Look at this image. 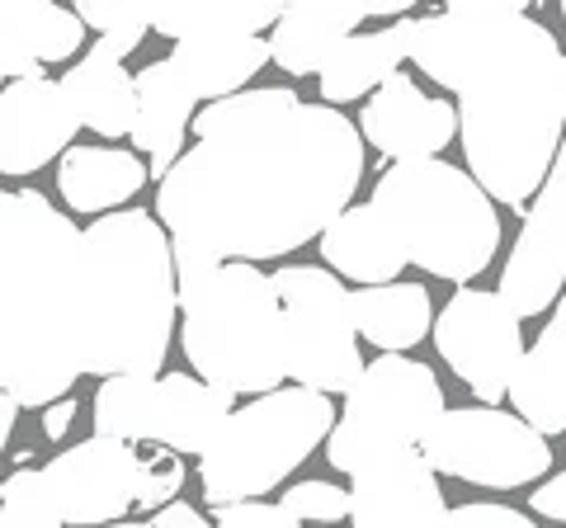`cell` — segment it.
I'll use <instances>...</instances> for the list:
<instances>
[{
	"instance_id": "37",
	"label": "cell",
	"mask_w": 566,
	"mask_h": 528,
	"mask_svg": "<svg viewBox=\"0 0 566 528\" xmlns=\"http://www.w3.org/2000/svg\"><path fill=\"white\" fill-rule=\"evenodd\" d=\"M528 505H534V515L553 519V524H566V472H557V477H547L534 496H528Z\"/></svg>"
},
{
	"instance_id": "26",
	"label": "cell",
	"mask_w": 566,
	"mask_h": 528,
	"mask_svg": "<svg viewBox=\"0 0 566 528\" xmlns=\"http://www.w3.org/2000/svg\"><path fill=\"white\" fill-rule=\"evenodd\" d=\"M62 91L76 109V123L99 137H128L137 118V85L123 62H104L95 52L71 66L62 76Z\"/></svg>"
},
{
	"instance_id": "3",
	"label": "cell",
	"mask_w": 566,
	"mask_h": 528,
	"mask_svg": "<svg viewBox=\"0 0 566 528\" xmlns=\"http://www.w3.org/2000/svg\"><path fill=\"white\" fill-rule=\"evenodd\" d=\"M85 378V241L39 189H0V392L52 406Z\"/></svg>"
},
{
	"instance_id": "29",
	"label": "cell",
	"mask_w": 566,
	"mask_h": 528,
	"mask_svg": "<svg viewBox=\"0 0 566 528\" xmlns=\"http://www.w3.org/2000/svg\"><path fill=\"white\" fill-rule=\"evenodd\" d=\"M0 528H66L48 496L43 467H14L0 482Z\"/></svg>"
},
{
	"instance_id": "14",
	"label": "cell",
	"mask_w": 566,
	"mask_h": 528,
	"mask_svg": "<svg viewBox=\"0 0 566 528\" xmlns=\"http://www.w3.org/2000/svg\"><path fill=\"white\" fill-rule=\"evenodd\" d=\"M349 528H449L444 486L420 448H382L349 472Z\"/></svg>"
},
{
	"instance_id": "10",
	"label": "cell",
	"mask_w": 566,
	"mask_h": 528,
	"mask_svg": "<svg viewBox=\"0 0 566 528\" xmlns=\"http://www.w3.org/2000/svg\"><path fill=\"white\" fill-rule=\"evenodd\" d=\"M279 311H283V355H289V382L307 392H349L364 373L359 336L349 316V288L322 264H289L270 274Z\"/></svg>"
},
{
	"instance_id": "42",
	"label": "cell",
	"mask_w": 566,
	"mask_h": 528,
	"mask_svg": "<svg viewBox=\"0 0 566 528\" xmlns=\"http://www.w3.org/2000/svg\"><path fill=\"white\" fill-rule=\"evenodd\" d=\"M0 91H6V76H0Z\"/></svg>"
},
{
	"instance_id": "27",
	"label": "cell",
	"mask_w": 566,
	"mask_h": 528,
	"mask_svg": "<svg viewBox=\"0 0 566 528\" xmlns=\"http://www.w3.org/2000/svg\"><path fill=\"white\" fill-rule=\"evenodd\" d=\"M85 43V24L76 10L66 6H43V0H24V6H0V47H14L33 57L39 66L48 62H71Z\"/></svg>"
},
{
	"instance_id": "32",
	"label": "cell",
	"mask_w": 566,
	"mask_h": 528,
	"mask_svg": "<svg viewBox=\"0 0 566 528\" xmlns=\"http://www.w3.org/2000/svg\"><path fill=\"white\" fill-rule=\"evenodd\" d=\"M449 528H538L528 515H520V509L510 505H491V500H468L449 509Z\"/></svg>"
},
{
	"instance_id": "1",
	"label": "cell",
	"mask_w": 566,
	"mask_h": 528,
	"mask_svg": "<svg viewBox=\"0 0 566 528\" xmlns=\"http://www.w3.org/2000/svg\"><path fill=\"white\" fill-rule=\"evenodd\" d=\"M189 128L199 142L156 189L175 284L218 264L303 251L359 193V128L331 104L297 99L289 85L203 104Z\"/></svg>"
},
{
	"instance_id": "7",
	"label": "cell",
	"mask_w": 566,
	"mask_h": 528,
	"mask_svg": "<svg viewBox=\"0 0 566 528\" xmlns=\"http://www.w3.org/2000/svg\"><path fill=\"white\" fill-rule=\"evenodd\" d=\"M335 406L331 397L307 387H279L270 397H255L222 420L212 444L199 457V482L212 509L251 505L270 496L283 477H293L297 463L331 439Z\"/></svg>"
},
{
	"instance_id": "30",
	"label": "cell",
	"mask_w": 566,
	"mask_h": 528,
	"mask_svg": "<svg viewBox=\"0 0 566 528\" xmlns=\"http://www.w3.org/2000/svg\"><path fill=\"white\" fill-rule=\"evenodd\" d=\"M279 509L307 528H335L349 515V490L335 482H297L293 490H283Z\"/></svg>"
},
{
	"instance_id": "28",
	"label": "cell",
	"mask_w": 566,
	"mask_h": 528,
	"mask_svg": "<svg viewBox=\"0 0 566 528\" xmlns=\"http://www.w3.org/2000/svg\"><path fill=\"white\" fill-rule=\"evenodd\" d=\"M142 14H147V29L166 33L175 43H189V39H227V33L260 39L264 29L279 24L283 6H142Z\"/></svg>"
},
{
	"instance_id": "17",
	"label": "cell",
	"mask_w": 566,
	"mask_h": 528,
	"mask_svg": "<svg viewBox=\"0 0 566 528\" xmlns=\"http://www.w3.org/2000/svg\"><path fill=\"white\" fill-rule=\"evenodd\" d=\"M137 85V118H133V147L142 156H151L147 175L156 180H166L170 166L185 156V133L193 123V109H199V99L185 85V76L175 72V62L161 57V62H147L142 72L133 76Z\"/></svg>"
},
{
	"instance_id": "18",
	"label": "cell",
	"mask_w": 566,
	"mask_h": 528,
	"mask_svg": "<svg viewBox=\"0 0 566 528\" xmlns=\"http://www.w3.org/2000/svg\"><path fill=\"white\" fill-rule=\"evenodd\" d=\"M322 260L335 278H349L359 288L397 284V274L406 270V251L397 232L382 222L374 203H349L322 232Z\"/></svg>"
},
{
	"instance_id": "4",
	"label": "cell",
	"mask_w": 566,
	"mask_h": 528,
	"mask_svg": "<svg viewBox=\"0 0 566 528\" xmlns=\"http://www.w3.org/2000/svg\"><path fill=\"white\" fill-rule=\"evenodd\" d=\"M85 241V378H156L180 316L170 236L142 208L104 213Z\"/></svg>"
},
{
	"instance_id": "34",
	"label": "cell",
	"mask_w": 566,
	"mask_h": 528,
	"mask_svg": "<svg viewBox=\"0 0 566 528\" xmlns=\"http://www.w3.org/2000/svg\"><path fill=\"white\" fill-rule=\"evenodd\" d=\"M76 20L95 33H114V29H128V24H142L147 14L142 6H99V0H81L76 6Z\"/></svg>"
},
{
	"instance_id": "8",
	"label": "cell",
	"mask_w": 566,
	"mask_h": 528,
	"mask_svg": "<svg viewBox=\"0 0 566 528\" xmlns=\"http://www.w3.org/2000/svg\"><path fill=\"white\" fill-rule=\"evenodd\" d=\"M48 496L66 528H109L123 524L133 505L166 509L185 490V463L166 448L137 453V444L91 434L76 448L57 453L43 467Z\"/></svg>"
},
{
	"instance_id": "31",
	"label": "cell",
	"mask_w": 566,
	"mask_h": 528,
	"mask_svg": "<svg viewBox=\"0 0 566 528\" xmlns=\"http://www.w3.org/2000/svg\"><path fill=\"white\" fill-rule=\"evenodd\" d=\"M524 218L538 222V226H547L553 236L566 241V137H562V147H557V156H553V166H547V180H543L538 193H534V208H528Z\"/></svg>"
},
{
	"instance_id": "25",
	"label": "cell",
	"mask_w": 566,
	"mask_h": 528,
	"mask_svg": "<svg viewBox=\"0 0 566 528\" xmlns=\"http://www.w3.org/2000/svg\"><path fill=\"white\" fill-rule=\"evenodd\" d=\"M349 316H354V336L378 345L382 355H406L434 326L430 293L420 284H401V278L397 284H378V288H354Z\"/></svg>"
},
{
	"instance_id": "38",
	"label": "cell",
	"mask_w": 566,
	"mask_h": 528,
	"mask_svg": "<svg viewBox=\"0 0 566 528\" xmlns=\"http://www.w3.org/2000/svg\"><path fill=\"white\" fill-rule=\"evenodd\" d=\"M0 76H6V85H14V81H43L48 72L33 57H24V52L0 47Z\"/></svg>"
},
{
	"instance_id": "20",
	"label": "cell",
	"mask_w": 566,
	"mask_h": 528,
	"mask_svg": "<svg viewBox=\"0 0 566 528\" xmlns=\"http://www.w3.org/2000/svg\"><path fill=\"white\" fill-rule=\"evenodd\" d=\"M411 33H416V14L387 24L378 33H349V39L322 62V104H349L359 95H374L387 76L401 72V62L411 57Z\"/></svg>"
},
{
	"instance_id": "21",
	"label": "cell",
	"mask_w": 566,
	"mask_h": 528,
	"mask_svg": "<svg viewBox=\"0 0 566 528\" xmlns=\"http://www.w3.org/2000/svg\"><path fill=\"white\" fill-rule=\"evenodd\" d=\"M147 180V161L123 147H66V156L57 161V193L71 213L91 218L118 213Z\"/></svg>"
},
{
	"instance_id": "6",
	"label": "cell",
	"mask_w": 566,
	"mask_h": 528,
	"mask_svg": "<svg viewBox=\"0 0 566 528\" xmlns=\"http://www.w3.org/2000/svg\"><path fill=\"white\" fill-rule=\"evenodd\" d=\"M382 222L397 232L406 264L449 278V284H472L501 251V218L468 170L449 161H401L387 166L368 199Z\"/></svg>"
},
{
	"instance_id": "24",
	"label": "cell",
	"mask_w": 566,
	"mask_h": 528,
	"mask_svg": "<svg viewBox=\"0 0 566 528\" xmlns=\"http://www.w3.org/2000/svg\"><path fill=\"white\" fill-rule=\"evenodd\" d=\"M170 62H175V72L185 76L193 99L218 104V99L241 95L245 81L260 76V66L270 62V43L241 39V33H227V39H189V43H175Z\"/></svg>"
},
{
	"instance_id": "13",
	"label": "cell",
	"mask_w": 566,
	"mask_h": 528,
	"mask_svg": "<svg viewBox=\"0 0 566 528\" xmlns=\"http://www.w3.org/2000/svg\"><path fill=\"white\" fill-rule=\"evenodd\" d=\"M434 349L458 373V382H468L472 397H482V406H495L505 401L524 359V330L520 316L495 293L458 288L434 316Z\"/></svg>"
},
{
	"instance_id": "16",
	"label": "cell",
	"mask_w": 566,
	"mask_h": 528,
	"mask_svg": "<svg viewBox=\"0 0 566 528\" xmlns=\"http://www.w3.org/2000/svg\"><path fill=\"white\" fill-rule=\"evenodd\" d=\"M76 109L62 81H14L0 91V175H33L62 161L76 137Z\"/></svg>"
},
{
	"instance_id": "2",
	"label": "cell",
	"mask_w": 566,
	"mask_h": 528,
	"mask_svg": "<svg viewBox=\"0 0 566 528\" xmlns=\"http://www.w3.org/2000/svg\"><path fill=\"white\" fill-rule=\"evenodd\" d=\"M411 62L458 95L468 175L491 203L528 208L566 137V52L524 0H449L416 20Z\"/></svg>"
},
{
	"instance_id": "5",
	"label": "cell",
	"mask_w": 566,
	"mask_h": 528,
	"mask_svg": "<svg viewBox=\"0 0 566 528\" xmlns=\"http://www.w3.org/2000/svg\"><path fill=\"white\" fill-rule=\"evenodd\" d=\"M180 297V349L193 378L222 387L227 397H270L289 378L283 355V311L270 274L255 264H218Z\"/></svg>"
},
{
	"instance_id": "40",
	"label": "cell",
	"mask_w": 566,
	"mask_h": 528,
	"mask_svg": "<svg viewBox=\"0 0 566 528\" xmlns=\"http://www.w3.org/2000/svg\"><path fill=\"white\" fill-rule=\"evenodd\" d=\"M14 420H20V406L0 392V453H6V444H10V430H14Z\"/></svg>"
},
{
	"instance_id": "19",
	"label": "cell",
	"mask_w": 566,
	"mask_h": 528,
	"mask_svg": "<svg viewBox=\"0 0 566 528\" xmlns=\"http://www.w3.org/2000/svg\"><path fill=\"white\" fill-rule=\"evenodd\" d=\"M505 397L515 401V415L534 434L553 439L566 430V293L557 297L543 336L524 349Z\"/></svg>"
},
{
	"instance_id": "33",
	"label": "cell",
	"mask_w": 566,
	"mask_h": 528,
	"mask_svg": "<svg viewBox=\"0 0 566 528\" xmlns=\"http://www.w3.org/2000/svg\"><path fill=\"white\" fill-rule=\"evenodd\" d=\"M212 528H307V524H297L293 515H283L279 505L251 500V505H227V509H218V524H212Z\"/></svg>"
},
{
	"instance_id": "12",
	"label": "cell",
	"mask_w": 566,
	"mask_h": 528,
	"mask_svg": "<svg viewBox=\"0 0 566 528\" xmlns=\"http://www.w3.org/2000/svg\"><path fill=\"white\" fill-rule=\"evenodd\" d=\"M416 448L434 477L444 472V477L482 490H515L547 477L553 467L547 439L501 406H444V415L424 430Z\"/></svg>"
},
{
	"instance_id": "15",
	"label": "cell",
	"mask_w": 566,
	"mask_h": 528,
	"mask_svg": "<svg viewBox=\"0 0 566 528\" xmlns=\"http://www.w3.org/2000/svg\"><path fill=\"white\" fill-rule=\"evenodd\" d=\"M359 137L378 156H387L392 166L401 161H434L439 151L453 142L458 133V114L449 99L424 95L411 76H387L374 95H368L364 114H359Z\"/></svg>"
},
{
	"instance_id": "9",
	"label": "cell",
	"mask_w": 566,
	"mask_h": 528,
	"mask_svg": "<svg viewBox=\"0 0 566 528\" xmlns=\"http://www.w3.org/2000/svg\"><path fill=\"white\" fill-rule=\"evenodd\" d=\"M439 415L444 387L434 368L406 355H382L364 363L359 382L345 392V415H335L326 457L335 472H354L382 448H416Z\"/></svg>"
},
{
	"instance_id": "11",
	"label": "cell",
	"mask_w": 566,
	"mask_h": 528,
	"mask_svg": "<svg viewBox=\"0 0 566 528\" xmlns=\"http://www.w3.org/2000/svg\"><path fill=\"white\" fill-rule=\"evenodd\" d=\"M237 397L208 387L193 373H156V378H109L95 392V434L118 444H156L166 453L203 457L212 434L232 415Z\"/></svg>"
},
{
	"instance_id": "22",
	"label": "cell",
	"mask_w": 566,
	"mask_h": 528,
	"mask_svg": "<svg viewBox=\"0 0 566 528\" xmlns=\"http://www.w3.org/2000/svg\"><path fill=\"white\" fill-rule=\"evenodd\" d=\"M364 29V6H289L270 29V62L289 76H316L349 33Z\"/></svg>"
},
{
	"instance_id": "35",
	"label": "cell",
	"mask_w": 566,
	"mask_h": 528,
	"mask_svg": "<svg viewBox=\"0 0 566 528\" xmlns=\"http://www.w3.org/2000/svg\"><path fill=\"white\" fill-rule=\"evenodd\" d=\"M109 528H208V524H203V515L193 505L175 500L166 509H156L151 519H123V524H109Z\"/></svg>"
},
{
	"instance_id": "36",
	"label": "cell",
	"mask_w": 566,
	"mask_h": 528,
	"mask_svg": "<svg viewBox=\"0 0 566 528\" xmlns=\"http://www.w3.org/2000/svg\"><path fill=\"white\" fill-rule=\"evenodd\" d=\"M147 33H151L147 20L128 24V29H114V33H99V43H95L91 52H95V57H104V62H123L133 47H142V39H147Z\"/></svg>"
},
{
	"instance_id": "41",
	"label": "cell",
	"mask_w": 566,
	"mask_h": 528,
	"mask_svg": "<svg viewBox=\"0 0 566 528\" xmlns=\"http://www.w3.org/2000/svg\"><path fill=\"white\" fill-rule=\"evenodd\" d=\"M562 20H566V0H562Z\"/></svg>"
},
{
	"instance_id": "23",
	"label": "cell",
	"mask_w": 566,
	"mask_h": 528,
	"mask_svg": "<svg viewBox=\"0 0 566 528\" xmlns=\"http://www.w3.org/2000/svg\"><path fill=\"white\" fill-rule=\"evenodd\" d=\"M562 288H566V241L524 218L515 251H510L501 270L495 297L524 321V316H543L547 307H557Z\"/></svg>"
},
{
	"instance_id": "39",
	"label": "cell",
	"mask_w": 566,
	"mask_h": 528,
	"mask_svg": "<svg viewBox=\"0 0 566 528\" xmlns=\"http://www.w3.org/2000/svg\"><path fill=\"white\" fill-rule=\"evenodd\" d=\"M71 420H76V401L62 397V401H52V406H43V434L57 444V439L71 430Z\"/></svg>"
}]
</instances>
